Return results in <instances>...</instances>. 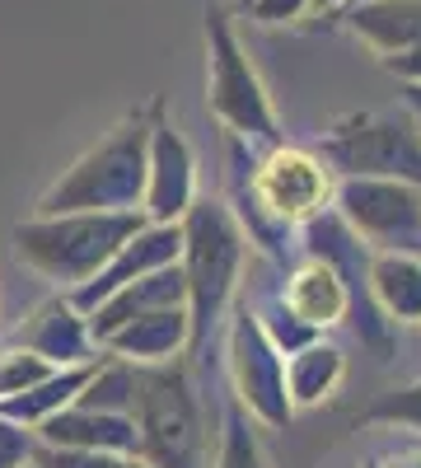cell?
Here are the masks:
<instances>
[{
  "label": "cell",
  "mask_w": 421,
  "mask_h": 468,
  "mask_svg": "<svg viewBox=\"0 0 421 468\" xmlns=\"http://www.w3.org/2000/svg\"><path fill=\"white\" fill-rule=\"evenodd\" d=\"M132 421L150 468H206L197 394L178 366L132 370Z\"/></svg>",
  "instance_id": "1"
},
{
  "label": "cell",
  "mask_w": 421,
  "mask_h": 468,
  "mask_svg": "<svg viewBox=\"0 0 421 468\" xmlns=\"http://www.w3.org/2000/svg\"><path fill=\"white\" fill-rule=\"evenodd\" d=\"M150 183V132L145 117H127L103 145H94L80 165L70 169L66 183H57L43 211L61 216V211H136L141 192Z\"/></svg>",
  "instance_id": "2"
},
{
  "label": "cell",
  "mask_w": 421,
  "mask_h": 468,
  "mask_svg": "<svg viewBox=\"0 0 421 468\" xmlns=\"http://www.w3.org/2000/svg\"><path fill=\"white\" fill-rule=\"evenodd\" d=\"M136 234H141L136 211H85L66 220L19 225L15 239H19V253L37 271H47L52 282H89Z\"/></svg>",
  "instance_id": "3"
},
{
  "label": "cell",
  "mask_w": 421,
  "mask_h": 468,
  "mask_svg": "<svg viewBox=\"0 0 421 468\" xmlns=\"http://www.w3.org/2000/svg\"><path fill=\"white\" fill-rule=\"evenodd\" d=\"M319 154L328 160V169L347 178H394V183L421 187V127L407 108L347 112L342 122H332Z\"/></svg>",
  "instance_id": "4"
},
{
  "label": "cell",
  "mask_w": 421,
  "mask_h": 468,
  "mask_svg": "<svg viewBox=\"0 0 421 468\" xmlns=\"http://www.w3.org/2000/svg\"><path fill=\"white\" fill-rule=\"evenodd\" d=\"M183 244H187V300H193V342L202 346L211 333V319L225 309V295L235 286V271H239V229L229 220V211L220 202H197L187 211L183 225Z\"/></svg>",
  "instance_id": "5"
},
{
  "label": "cell",
  "mask_w": 421,
  "mask_h": 468,
  "mask_svg": "<svg viewBox=\"0 0 421 468\" xmlns=\"http://www.w3.org/2000/svg\"><path fill=\"white\" fill-rule=\"evenodd\" d=\"M206 43H211V108L225 127L239 136H258L277 145V112L262 94L258 70L248 66L239 33L225 10H206Z\"/></svg>",
  "instance_id": "6"
},
{
  "label": "cell",
  "mask_w": 421,
  "mask_h": 468,
  "mask_svg": "<svg viewBox=\"0 0 421 468\" xmlns=\"http://www.w3.org/2000/svg\"><path fill=\"white\" fill-rule=\"evenodd\" d=\"M342 220L384 253L421 258V192L394 178H347L337 187Z\"/></svg>",
  "instance_id": "7"
},
{
  "label": "cell",
  "mask_w": 421,
  "mask_h": 468,
  "mask_svg": "<svg viewBox=\"0 0 421 468\" xmlns=\"http://www.w3.org/2000/svg\"><path fill=\"white\" fill-rule=\"evenodd\" d=\"M253 197L267 216H277L281 225H295V220H314L319 211H328V202L337 197V183H332V169L323 154L300 150V145H272V154L253 174Z\"/></svg>",
  "instance_id": "8"
},
{
  "label": "cell",
  "mask_w": 421,
  "mask_h": 468,
  "mask_svg": "<svg viewBox=\"0 0 421 468\" xmlns=\"http://www.w3.org/2000/svg\"><path fill=\"white\" fill-rule=\"evenodd\" d=\"M235 375L248 408L262 421H290V399H286V366H281V351L267 342L258 314H248V304L239 309V324H235Z\"/></svg>",
  "instance_id": "9"
},
{
  "label": "cell",
  "mask_w": 421,
  "mask_h": 468,
  "mask_svg": "<svg viewBox=\"0 0 421 468\" xmlns=\"http://www.w3.org/2000/svg\"><path fill=\"white\" fill-rule=\"evenodd\" d=\"M183 300H187V277L178 267H160V271H150V277L127 282L122 291H112L99 304V314L89 319V337L108 342L118 328H127V324H136L145 314H160V309H178Z\"/></svg>",
  "instance_id": "10"
},
{
  "label": "cell",
  "mask_w": 421,
  "mask_h": 468,
  "mask_svg": "<svg viewBox=\"0 0 421 468\" xmlns=\"http://www.w3.org/2000/svg\"><path fill=\"white\" fill-rule=\"evenodd\" d=\"M145 207L160 225H169L183 207H193V154L169 122H155L150 132V183Z\"/></svg>",
  "instance_id": "11"
},
{
  "label": "cell",
  "mask_w": 421,
  "mask_h": 468,
  "mask_svg": "<svg viewBox=\"0 0 421 468\" xmlns=\"http://www.w3.org/2000/svg\"><path fill=\"white\" fill-rule=\"evenodd\" d=\"M178 249H183V229L178 225L141 229L136 239H127L122 253L94 277V286H80V295H75V300H80V304H103L112 291H122L127 282H141V277H150V271L169 267L178 258Z\"/></svg>",
  "instance_id": "12"
},
{
  "label": "cell",
  "mask_w": 421,
  "mask_h": 468,
  "mask_svg": "<svg viewBox=\"0 0 421 468\" xmlns=\"http://www.w3.org/2000/svg\"><path fill=\"white\" fill-rule=\"evenodd\" d=\"M342 24L384 61L421 48V0H356L342 10Z\"/></svg>",
  "instance_id": "13"
},
{
  "label": "cell",
  "mask_w": 421,
  "mask_h": 468,
  "mask_svg": "<svg viewBox=\"0 0 421 468\" xmlns=\"http://www.w3.org/2000/svg\"><path fill=\"white\" fill-rule=\"evenodd\" d=\"M47 445H66V450H141L136 441V421L118 417V412H89V408H70L43 421Z\"/></svg>",
  "instance_id": "14"
},
{
  "label": "cell",
  "mask_w": 421,
  "mask_h": 468,
  "mask_svg": "<svg viewBox=\"0 0 421 468\" xmlns=\"http://www.w3.org/2000/svg\"><path fill=\"white\" fill-rule=\"evenodd\" d=\"M286 304H290V314L300 324H310V328H328L337 324L342 314L352 309V291L347 282L337 277V267L323 262V258H310L286 286Z\"/></svg>",
  "instance_id": "15"
},
{
  "label": "cell",
  "mask_w": 421,
  "mask_h": 468,
  "mask_svg": "<svg viewBox=\"0 0 421 468\" xmlns=\"http://www.w3.org/2000/svg\"><path fill=\"white\" fill-rule=\"evenodd\" d=\"M19 342L33 346V356L43 361H66V366H89L94 356V337H89V324H80L70 314V304L52 300L43 304L37 314L28 319V328H19Z\"/></svg>",
  "instance_id": "16"
},
{
  "label": "cell",
  "mask_w": 421,
  "mask_h": 468,
  "mask_svg": "<svg viewBox=\"0 0 421 468\" xmlns=\"http://www.w3.org/2000/svg\"><path fill=\"white\" fill-rule=\"evenodd\" d=\"M370 295L394 324L421 319V262L407 253H379L370 262Z\"/></svg>",
  "instance_id": "17"
},
{
  "label": "cell",
  "mask_w": 421,
  "mask_h": 468,
  "mask_svg": "<svg viewBox=\"0 0 421 468\" xmlns=\"http://www.w3.org/2000/svg\"><path fill=\"white\" fill-rule=\"evenodd\" d=\"M187 333H193V319L183 309H160V314H145V319L118 328L108 337V346H118L132 361H164V356H174V346Z\"/></svg>",
  "instance_id": "18"
},
{
  "label": "cell",
  "mask_w": 421,
  "mask_h": 468,
  "mask_svg": "<svg viewBox=\"0 0 421 468\" xmlns=\"http://www.w3.org/2000/svg\"><path fill=\"white\" fill-rule=\"evenodd\" d=\"M342 379V351L337 346H323V342H310L304 351H295L290 366H286V388L300 408L310 403H323Z\"/></svg>",
  "instance_id": "19"
},
{
  "label": "cell",
  "mask_w": 421,
  "mask_h": 468,
  "mask_svg": "<svg viewBox=\"0 0 421 468\" xmlns=\"http://www.w3.org/2000/svg\"><path fill=\"white\" fill-rule=\"evenodd\" d=\"M80 408L127 417V408H132V366H108V370H94V379L85 384V394H80Z\"/></svg>",
  "instance_id": "20"
},
{
  "label": "cell",
  "mask_w": 421,
  "mask_h": 468,
  "mask_svg": "<svg viewBox=\"0 0 421 468\" xmlns=\"http://www.w3.org/2000/svg\"><path fill=\"white\" fill-rule=\"evenodd\" d=\"M361 421H365V426H412V431H421V379L407 384V388H394V394H384Z\"/></svg>",
  "instance_id": "21"
},
{
  "label": "cell",
  "mask_w": 421,
  "mask_h": 468,
  "mask_svg": "<svg viewBox=\"0 0 421 468\" xmlns=\"http://www.w3.org/2000/svg\"><path fill=\"white\" fill-rule=\"evenodd\" d=\"M220 468H267L253 431H248V421L239 408H229L225 417V450H220Z\"/></svg>",
  "instance_id": "22"
},
{
  "label": "cell",
  "mask_w": 421,
  "mask_h": 468,
  "mask_svg": "<svg viewBox=\"0 0 421 468\" xmlns=\"http://www.w3.org/2000/svg\"><path fill=\"white\" fill-rule=\"evenodd\" d=\"M47 375L52 370H47L43 356H33V351H5V356H0V399H15L24 388L43 384Z\"/></svg>",
  "instance_id": "23"
},
{
  "label": "cell",
  "mask_w": 421,
  "mask_h": 468,
  "mask_svg": "<svg viewBox=\"0 0 421 468\" xmlns=\"http://www.w3.org/2000/svg\"><path fill=\"white\" fill-rule=\"evenodd\" d=\"M37 468H127L132 459H112L103 450H66V445H43L33 450Z\"/></svg>",
  "instance_id": "24"
},
{
  "label": "cell",
  "mask_w": 421,
  "mask_h": 468,
  "mask_svg": "<svg viewBox=\"0 0 421 468\" xmlns=\"http://www.w3.org/2000/svg\"><path fill=\"white\" fill-rule=\"evenodd\" d=\"M310 10H314V0H253L248 19H258V24H295Z\"/></svg>",
  "instance_id": "25"
},
{
  "label": "cell",
  "mask_w": 421,
  "mask_h": 468,
  "mask_svg": "<svg viewBox=\"0 0 421 468\" xmlns=\"http://www.w3.org/2000/svg\"><path fill=\"white\" fill-rule=\"evenodd\" d=\"M33 450H37V445L28 441V431H19L15 421L0 417V468H24Z\"/></svg>",
  "instance_id": "26"
},
{
  "label": "cell",
  "mask_w": 421,
  "mask_h": 468,
  "mask_svg": "<svg viewBox=\"0 0 421 468\" xmlns=\"http://www.w3.org/2000/svg\"><path fill=\"white\" fill-rule=\"evenodd\" d=\"M384 66L398 75L403 85H421V48H416V52H407V57H389Z\"/></svg>",
  "instance_id": "27"
},
{
  "label": "cell",
  "mask_w": 421,
  "mask_h": 468,
  "mask_svg": "<svg viewBox=\"0 0 421 468\" xmlns=\"http://www.w3.org/2000/svg\"><path fill=\"white\" fill-rule=\"evenodd\" d=\"M384 468H421V445H407V450H398Z\"/></svg>",
  "instance_id": "28"
},
{
  "label": "cell",
  "mask_w": 421,
  "mask_h": 468,
  "mask_svg": "<svg viewBox=\"0 0 421 468\" xmlns=\"http://www.w3.org/2000/svg\"><path fill=\"white\" fill-rule=\"evenodd\" d=\"M403 108L416 117V127H421V85H407V90H403Z\"/></svg>",
  "instance_id": "29"
},
{
  "label": "cell",
  "mask_w": 421,
  "mask_h": 468,
  "mask_svg": "<svg viewBox=\"0 0 421 468\" xmlns=\"http://www.w3.org/2000/svg\"><path fill=\"white\" fill-rule=\"evenodd\" d=\"M347 5H352V0H314V10H310V15H319V19H323V15H342Z\"/></svg>",
  "instance_id": "30"
},
{
  "label": "cell",
  "mask_w": 421,
  "mask_h": 468,
  "mask_svg": "<svg viewBox=\"0 0 421 468\" xmlns=\"http://www.w3.org/2000/svg\"><path fill=\"white\" fill-rule=\"evenodd\" d=\"M361 468H384V463H379V459H365V463H361Z\"/></svg>",
  "instance_id": "31"
},
{
  "label": "cell",
  "mask_w": 421,
  "mask_h": 468,
  "mask_svg": "<svg viewBox=\"0 0 421 468\" xmlns=\"http://www.w3.org/2000/svg\"><path fill=\"white\" fill-rule=\"evenodd\" d=\"M248 5H253V0H239V10H244V15H248Z\"/></svg>",
  "instance_id": "32"
},
{
  "label": "cell",
  "mask_w": 421,
  "mask_h": 468,
  "mask_svg": "<svg viewBox=\"0 0 421 468\" xmlns=\"http://www.w3.org/2000/svg\"><path fill=\"white\" fill-rule=\"evenodd\" d=\"M127 468H150V463H127Z\"/></svg>",
  "instance_id": "33"
},
{
  "label": "cell",
  "mask_w": 421,
  "mask_h": 468,
  "mask_svg": "<svg viewBox=\"0 0 421 468\" xmlns=\"http://www.w3.org/2000/svg\"><path fill=\"white\" fill-rule=\"evenodd\" d=\"M24 468H37V463H24Z\"/></svg>",
  "instance_id": "34"
},
{
  "label": "cell",
  "mask_w": 421,
  "mask_h": 468,
  "mask_svg": "<svg viewBox=\"0 0 421 468\" xmlns=\"http://www.w3.org/2000/svg\"><path fill=\"white\" fill-rule=\"evenodd\" d=\"M352 5H356V0H352Z\"/></svg>",
  "instance_id": "35"
}]
</instances>
